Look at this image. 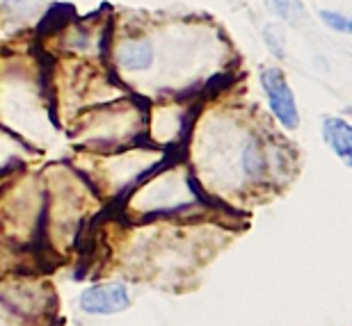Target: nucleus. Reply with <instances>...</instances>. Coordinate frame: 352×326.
Returning a JSON list of instances; mask_svg holds the SVG:
<instances>
[{"mask_svg":"<svg viewBox=\"0 0 352 326\" xmlns=\"http://www.w3.org/2000/svg\"><path fill=\"white\" fill-rule=\"evenodd\" d=\"M0 126L32 146V132L60 128L46 80V60L37 48H0Z\"/></svg>","mask_w":352,"mask_h":326,"instance_id":"f257e3e1","label":"nucleus"},{"mask_svg":"<svg viewBox=\"0 0 352 326\" xmlns=\"http://www.w3.org/2000/svg\"><path fill=\"white\" fill-rule=\"evenodd\" d=\"M201 205H210L208 194L186 167V155H170L126 196L119 210L131 215L133 222H156L181 219Z\"/></svg>","mask_w":352,"mask_h":326,"instance_id":"f03ea898","label":"nucleus"},{"mask_svg":"<svg viewBox=\"0 0 352 326\" xmlns=\"http://www.w3.org/2000/svg\"><path fill=\"white\" fill-rule=\"evenodd\" d=\"M144 105L146 101L129 94L80 115L67 132L82 153H110L142 144Z\"/></svg>","mask_w":352,"mask_h":326,"instance_id":"7ed1b4c3","label":"nucleus"},{"mask_svg":"<svg viewBox=\"0 0 352 326\" xmlns=\"http://www.w3.org/2000/svg\"><path fill=\"white\" fill-rule=\"evenodd\" d=\"M89 167H78L87 183L94 187L98 198L115 203L117 208L126 201L133 189L151 176L163 162L170 158L151 144H135L110 153H82Z\"/></svg>","mask_w":352,"mask_h":326,"instance_id":"20e7f679","label":"nucleus"},{"mask_svg":"<svg viewBox=\"0 0 352 326\" xmlns=\"http://www.w3.org/2000/svg\"><path fill=\"white\" fill-rule=\"evenodd\" d=\"M112 19L108 16H72L55 21L41 32L37 51L44 60H72L85 65H105Z\"/></svg>","mask_w":352,"mask_h":326,"instance_id":"39448f33","label":"nucleus"},{"mask_svg":"<svg viewBox=\"0 0 352 326\" xmlns=\"http://www.w3.org/2000/svg\"><path fill=\"white\" fill-rule=\"evenodd\" d=\"M258 82L265 94L270 115L277 119V124L286 130L300 128V110L295 101L293 87L286 80V73L279 67H263L258 73Z\"/></svg>","mask_w":352,"mask_h":326,"instance_id":"423d86ee","label":"nucleus"},{"mask_svg":"<svg viewBox=\"0 0 352 326\" xmlns=\"http://www.w3.org/2000/svg\"><path fill=\"white\" fill-rule=\"evenodd\" d=\"M129 306L131 299L124 283H98L87 288L80 296V308L89 315H115Z\"/></svg>","mask_w":352,"mask_h":326,"instance_id":"0eeeda50","label":"nucleus"},{"mask_svg":"<svg viewBox=\"0 0 352 326\" xmlns=\"http://www.w3.org/2000/svg\"><path fill=\"white\" fill-rule=\"evenodd\" d=\"M30 155H32L30 144H25L19 135H14L12 130L0 126V178L23 169Z\"/></svg>","mask_w":352,"mask_h":326,"instance_id":"6e6552de","label":"nucleus"},{"mask_svg":"<svg viewBox=\"0 0 352 326\" xmlns=\"http://www.w3.org/2000/svg\"><path fill=\"white\" fill-rule=\"evenodd\" d=\"M322 139L336 158L352 169V124L339 117H327L322 121Z\"/></svg>","mask_w":352,"mask_h":326,"instance_id":"1a4fd4ad","label":"nucleus"},{"mask_svg":"<svg viewBox=\"0 0 352 326\" xmlns=\"http://www.w3.org/2000/svg\"><path fill=\"white\" fill-rule=\"evenodd\" d=\"M263 41L277 60H284L286 58V34L281 30V25L277 23H267L263 27Z\"/></svg>","mask_w":352,"mask_h":326,"instance_id":"9d476101","label":"nucleus"},{"mask_svg":"<svg viewBox=\"0 0 352 326\" xmlns=\"http://www.w3.org/2000/svg\"><path fill=\"white\" fill-rule=\"evenodd\" d=\"M267 7L284 21H298L302 16V5L300 0H267Z\"/></svg>","mask_w":352,"mask_h":326,"instance_id":"9b49d317","label":"nucleus"},{"mask_svg":"<svg viewBox=\"0 0 352 326\" xmlns=\"http://www.w3.org/2000/svg\"><path fill=\"white\" fill-rule=\"evenodd\" d=\"M320 19H322V23H325L327 27H332L334 32L352 34V16H343V14L332 12V10H322Z\"/></svg>","mask_w":352,"mask_h":326,"instance_id":"f8f14e48","label":"nucleus"}]
</instances>
